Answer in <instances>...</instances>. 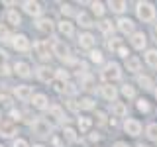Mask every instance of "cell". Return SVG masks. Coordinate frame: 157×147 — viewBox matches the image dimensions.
Returning <instances> with one entry per match:
<instances>
[{
  "label": "cell",
  "mask_w": 157,
  "mask_h": 147,
  "mask_svg": "<svg viewBox=\"0 0 157 147\" xmlns=\"http://www.w3.org/2000/svg\"><path fill=\"white\" fill-rule=\"evenodd\" d=\"M100 75L106 81V85H112V82H116V81L122 78V67L118 65V63H106Z\"/></svg>",
  "instance_id": "1"
},
{
  "label": "cell",
  "mask_w": 157,
  "mask_h": 147,
  "mask_svg": "<svg viewBox=\"0 0 157 147\" xmlns=\"http://www.w3.org/2000/svg\"><path fill=\"white\" fill-rule=\"evenodd\" d=\"M136 14L141 22H153L155 20V8L151 2H137L136 4Z\"/></svg>",
  "instance_id": "2"
},
{
  "label": "cell",
  "mask_w": 157,
  "mask_h": 147,
  "mask_svg": "<svg viewBox=\"0 0 157 147\" xmlns=\"http://www.w3.org/2000/svg\"><path fill=\"white\" fill-rule=\"evenodd\" d=\"M32 130H33V134H36V135L45 137V135L51 134V124H49L45 118H37V120H33Z\"/></svg>",
  "instance_id": "3"
},
{
  "label": "cell",
  "mask_w": 157,
  "mask_h": 147,
  "mask_svg": "<svg viewBox=\"0 0 157 147\" xmlns=\"http://www.w3.org/2000/svg\"><path fill=\"white\" fill-rule=\"evenodd\" d=\"M10 43H12V47L16 49V51H20V53H26V51H29V47H32L28 36H24V33H16Z\"/></svg>",
  "instance_id": "4"
},
{
  "label": "cell",
  "mask_w": 157,
  "mask_h": 147,
  "mask_svg": "<svg viewBox=\"0 0 157 147\" xmlns=\"http://www.w3.org/2000/svg\"><path fill=\"white\" fill-rule=\"evenodd\" d=\"M16 134V122L12 118H2L0 120V135L2 137H12Z\"/></svg>",
  "instance_id": "5"
},
{
  "label": "cell",
  "mask_w": 157,
  "mask_h": 147,
  "mask_svg": "<svg viewBox=\"0 0 157 147\" xmlns=\"http://www.w3.org/2000/svg\"><path fill=\"white\" fill-rule=\"evenodd\" d=\"M33 51H36V55L39 57V59H51V55H53V49L49 47V43L47 41H36L33 43Z\"/></svg>",
  "instance_id": "6"
},
{
  "label": "cell",
  "mask_w": 157,
  "mask_h": 147,
  "mask_svg": "<svg viewBox=\"0 0 157 147\" xmlns=\"http://www.w3.org/2000/svg\"><path fill=\"white\" fill-rule=\"evenodd\" d=\"M51 49H53V55H57L59 59H63V61L71 57V53H69V45L65 41H61V39H55L53 45H51Z\"/></svg>",
  "instance_id": "7"
},
{
  "label": "cell",
  "mask_w": 157,
  "mask_h": 147,
  "mask_svg": "<svg viewBox=\"0 0 157 147\" xmlns=\"http://www.w3.org/2000/svg\"><path fill=\"white\" fill-rule=\"evenodd\" d=\"M14 94H16L18 100L29 102L33 98V90H32V86H28V85H18L16 88H14Z\"/></svg>",
  "instance_id": "8"
},
{
  "label": "cell",
  "mask_w": 157,
  "mask_h": 147,
  "mask_svg": "<svg viewBox=\"0 0 157 147\" xmlns=\"http://www.w3.org/2000/svg\"><path fill=\"white\" fill-rule=\"evenodd\" d=\"M22 8H24V12L28 14V16H33V18H39L41 16V4L39 2H33V0H26V2L22 4Z\"/></svg>",
  "instance_id": "9"
},
{
  "label": "cell",
  "mask_w": 157,
  "mask_h": 147,
  "mask_svg": "<svg viewBox=\"0 0 157 147\" xmlns=\"http://www.w3.org/2000/svg\"><path fill=\"white\" fill-rule=\"evenodd\" d=\"M124 130H126V134L128 135H140L141 134V124L137 120H134V118H128V120L124 122Z\"/></svg>",
  "instance_id": "10"
},
{
  "label": "cell",
  "mask_w": 157,
  "mask_h": 147,
  "mask_svg": "<svg viewBox=\"0 0 157 147\" xmlns=\"http://www.w3.org/2000/svg\"><path fill=\"white\" fill-rule=\"evenodd\" d=\"M36 75H37V78L41 82H51L53 78H55V71H53V69H49L47 65H41V67H37Z\"/></svg>",
  "instance_id": "11"
},
{
  "label": "cell",
  "mask_w": 157,
  "mask_h": 147,
  "mask_svg": "<svg viewBox=\"0 0 157 147\" xmlns=\"http://www.w3.org/2000/svg\"><path fill=\"white\" fill-rule=\"evenodd\" d=\"M32 104H33V108H37V110H49V100H47L45 94H41V92L33 94Z\"/></svg>",
  "instance_id": "12"
},
{
  "label": "cell",
  "mask_w": 157,
  "mask_h": 147,
  "mask_svg": "<svg viewBox=\"0 0 157 147\" xmlns=\"http://www.w3.org/2000/svg\"><path fill=\"white\" fill-rule=\"evenodd\" d=\"M57 29L61 36L65 37H73V33H75V28H73V24L69 22V20H61V22L57 24Z\"/></svg>",
  "instance_id": "13"
},
{
  "label": "cell",
  "mask_w": 157,
  "mask_h": 147,
  "mask_svg": "<svg viewBox=\"0 0 157 147\" xmlns=\"http://www.w3.org/2000/svg\"><path fill=\"white\" fill-rule=\"evenodd\" d=\"M14 73H16L18 77H22V78H28L29 75H32V69H29L28 63L18 61V63H14Z\"/></svg>",
  "instance_id": "14"
},
{
  "label": "cell",
  "mask_w": 157,
  "mask_h": 147,
  "mask_svg": "<svg viewBox=\"0 0 157 147\" xmlns=\"http://www.w3.org/2000/svg\"><path fill=\"white\" fill-rule=\"evenodd\" d=\"M118 29H120V32L122 33H132V36H134V22H132V20L130 18H120V20H118Z\"/></svg>",
  "instance_id": "15"
},
{
  "label": "cell",
  "mask_w": 157,
  "mask_h": 147,
  "mask_svg": "<svg viewBox=\"0 0 157 147\" xmlns=\"http://www.w3.org/2000/svg\"><path fill=\"white\" fill-rule=\"evenodd\" d=\"M36 26H37L39 32H43V33H53V29H55V26H53V22L49 18H39Z\"/></svg>",
  "instance_id": "16"
},
{
  "label": "cell",
  "mask_w": 157,
  "mask_h": 147,
  "mask_svg": "<svg viewBox=\"0 0 157 147\" xmlns=\"http://www.w3.org/2000/svg\"><path fill=\"white\" fill-rule=\"evenodd\" d=\"M145 43H147V37H145V33H144V32H136L134 36H132V47H136V49H144V47H145Z\"/></svg>",
  "instance_id": "17"
},
{
  "label": "cell",
  "mask_w": 157,
  "mask_h": 147,
  "mask_svg": "<svg viewBox=\"0 0 157 147\" xmlns=\"http://www.w3.org/2000/svg\"><path fill=\"white\" fill-rule=\"evenodd\" d=\"M94 41H96V39L92 37L90 33H81V36H78V45H81L82 49H90V51H92Z\"/></svg>",
  "instance_id": "18"
},
{
  "label": "cell",
  "mask_w": 157,
  "mask_h": 147,
  "mask_svg": "<svg viewBox=\"0 0 157 147\" xmlns=\"http://www.w3.org/2000/svg\"><path fill=\"white\" fill-rule=\"evenodd\" d=\"M100 92H102V96H104L106 100H110V102H116V96H118V90H116V86H112V85H102Z\"/></svg>",
  "instance_id": "19"
},
{
  "label": "cell",
  "mask_w": 157,
  "mask_h": 147,
  "mask_svg": "<svg viewBox=\"0 0 157 147\" xmlns=\"http://www.w3.org/2000/svg\"><path fill=\"white\" fill-rule=\"evenodd\" d=\"M77 22H78V26H81V28H92V26H94L92 18L88 16L86 12H78L77 14Z\"/></svg>",
  "instance_id": "20"
},
{
  "label": "cell",
  "mask_w": 157,
  "mask_h": 147,
  "mask_svg": "<svg viewBox=\"0 0 157 147\" xmlns=\"http://www.w3.org/2000/svg\"><path fill=\"white\" fill-rule=\"evenodd\" d=\"M6 22L10 24V26H20L22 24V18H20V14H18V10H8L6 12Z\"/></svg>",
  "instance_id": "21"
},
{
  "label": "cell",
  "mask_w": 157,
  "mask_h": 147,
  "mask_svg": "<svg viewBox=\"0 0 157 147\" xmlns=\"http://www.w3.org/2000/svg\"><path fill=\"white\" fill-rule=\"evenodd\" d=\"M126 69H128L130 73H137V71L141 69V61H140L137 57H128V59H126Z\"/></svg>",
  "instance_id": "22"
},
{
  "label": "cell",
  "mask_w": 157,
  "mask_h": 147,
  "mask_svg": "<svg viewBox=\"0 0 157 147\" xmlns=\"http://www.w3.org/2000/svg\"><path fill=\"white\" fill-rule=\"evenodd\" d=\"M112 114L118 116V118L128 116V106L124 104V102H114V104H112Z\"/></svg>",
  "instance_id": "23"
},
{
  "label": "cell",
  "mask_w": 157,
  "mask_h": 147,
  "mask_svg": "<svg viewBox=\"0 0 157 147\" xmlns=\"http://www.w3.org/2000/svg\"><path fill=\"white\" fill-rule=\"evenodd\" d=\"M49 114L55 118L57 122H67V116H65V112H63L61 106H49Z\"/></svg>",
  "instance_id": "24"
},
{
  "label": "cell",
  "mask_w": 157,
  "mask_h": 147,
  "mask_svg": "<svg viewBox=\"0 0 157 147\" xmlns=\"http://www.w3.org/2000/svg\"><path fill=\"white\" fill-rule=\"evenodd\" d=\"M98 28H100V32L106 33V36H110V33L114 32V24H112V20H102V22L98 24Z\"/></svg>",
  "instance_id": "25"
},
{
  "label": "cell",
  "mask_w": 157,
  "mask_h": 147,
  "mask_svg": "<svg viewBox=\"0 0 157 147\" xmlns=\"http://www.w3.org/2000/svg\"><path fill=\"white\" fill-rule=\"evenodd\" d=\"M108 6H110L112 12L122 14V12L126 10V2H122V0H110V2H108Z\"/></svg>",
  "instance_id": "26"
},
{
  "label": "cell",
  "mask_w": 157,
  "mask_h": 147,
  "mask_svg": "<svg viewBox=\"0 0 157 147\" xmlns=\"http://www.w3.org/2000/svg\"><path fill=\"white\" fill-rule=\"evenodd\" d=\"M137 82H140V86L144 88V90H151L155 85H153V81H151L149 77H145V75H141V77H137Z\"/></svg>",
  "instance_id": "27"
},
{
  "label": "cell",
  "mask_w": 157,
  "mask_h": 147,
  "mask_svg": "<svg viewBox=\"0 0 157 147\" xmlns=\"http://www.w3.org/2000/svg\"><path fill=\"white\" fill-rule=\"evenodd\" d=\"M145 63L149 67H157V51L155 49H149V51L145 53Z\"/></svg>",
  "instance_id": "28"
},
{
  "label": "cell",
  "mask_w": 157,
  "mask_h": 147,
  "mask_svg": "<svg viewBox=\"0 0 157 147\" xmlns=\"http://www.w3.org/2000/svg\"><path fill=\"white\" fill-rule=\"evenodd\" d=\"M12 33H10V29L6 28V26H2V24H0V41L2 43H8V41H12Z\"/></svg>",
  "instance_id": "29"
},
{
  "label": "cell",
  "mask_w": 157,
  "mask_h": 147,
  "mask_svg": "<svg viewBox=\"0 0 157 147\" xmlns=\"http://www.w3.org/2000/svg\"><path fill=\"white\" fill-rule=\"evenodd\" d=\"M90 124H92V120H90V118H86V116H81V118H78V130H81L82 134H85V131H88Z\"/></svg>",
  "instance_id": "30"
},
{
  "label": "cell",
  "mask_w": 157,
  "mask_h": 147,
  "mask_svg": "<svg viewBox=\"0 0 157 147\" xmlns=\"http://www.w3.org/2000/svg\"><path fill=\"white\" fill-rule=\"evenodd\" d=\"M63 139H67V141H77V131L73 130V127H65L63 130Z\"/></svg>",
  "instance_id": "31"
},
{
  "label": "cell",
  "mask_w": 157,
  "mask_h": 147,
  "mask_svg": "<svg viewBox=\"0 0 157 147\" xmlns=\"http://www.w3.org/2000/svg\"><path fill=\"white\" fill-rule=\"evenodd\" d=\"M145 134H147V137H149L151 141H157V124H149L147 130H145Z\"/></svg>",
  "instance_id": "32"
},
{
  "label": "cell",
  "mask_w": 157,
  "mask_h": 147,
  "mask_svg": "<svg viewBox=\"0 0 157 147\" xmlns=\"http://www.w3.org/2000/svg\"><path fill=\"white\" fill-rule=\"evenodd\" d=\"M78 106H81V110H92V108H94V100H92V98H82V100L78 102Z\"/></svg>",
  "instance_id": "33"
},
{
  "label": "cell",
  "mask_w": 157,
  "mask_h": 147,
  "mask_svg": "<svg viewBox=\"0 0 157 147\" xmlns=\"http://www.w3.org/2000/svg\"><path fill=\"white\" fill-rule=\"evenodd\" d=\"M90 8H92V12L96 14V16H102V14H104V4L102 2H90Z\"/></svg>",
  "instance_id": "34"
},
{
  "label": "cell",
  "mask_w": 157,
  "mask_h": 147,
  "mask_svg": "<svg viewBox=\"0 0 157 147\" xmlns=\"http://www.w3.org/2000/svg\"><path fill=\"white\" fill-rule=\"evenodd\" d=\"M120 47H122V39H118V37H112L110 41H108V49H110V51H118Z\"/></svg>",
  "instance_id": "35"
},
{
  "label": "cell",
  "mask_w": 157,
  "mask_h": 147,
  "mask_svg": "<svg viewBox=\"0 0 157 147\" xmlns=\"http://www.w3.org/2000/svg\"><path fill=\"white\" fill-rule=\"evenodd\" d=\"M55 77H57L61 82H67V81H69V73L65 71V69H55Z\"/></svg>",
  "instance_id": "36"
},
{
  "label": "cell",
  "mask_w": 157,
  "mask_h": 147,
  "mask_svg": "<svg viewBox=\"0 0 157 147\" xmlns=\"http://www.w3.org/2000/svg\"><path fill=\"white\" fill-rule=\"evenodd\" d=\"M122 94H124L126 98H134V96H136V90H134V86H130V85H124V86H122Z\"/></svg>",
  "instance_id": "37"
},
{
  "label": "cell",
  "mask_w": 157,
  "mask_h": 147,
  "mask_svg": "<svg viewBox=\"0 0 157 147\" xmlns=\"http://www.w3.org/2000/svg\"><path fill=\"white\" fill-rule=\"evenodd\" d=\"M137 110L140 112H149V102H147L145 98H140V100H137Z\"/></svg>",
  "instance_id": "38"
},
{
  "label": "cell",
  "mask_w": 157,
  "mask_h": 147,
  "mask_svg": "<svg viewBox=\"0 0 157 147\" xmlns=\"http://www.w3.org/2000/svg\"><path fill=\"white\" fill-rule=\"evenodd\" d=\"M90 61H92V63H102V53L92 49V51H90Z\"/></svg>",
  "instance_id": "39"
},
{
  "label": "cell",
  "mask_w": 157,
  "mask_h": 147,
  "mask_svg": "<svg viewBox=\"0 0 157 147\" xmlns=\"http://www.w3.org/2000/svg\"><path fill=\"white\" fill-rule=\"evenodd\" d=\"M65 92H67V94H75V92H77V86L73 85V82H65Z\"/></svg>",
  "instance_id": "40"
},
{
  "label": "cell",
  "mask_w": 157,
  "mask_h": 147,
  "mask_svg": "<svg viewBox=\"0 0 157 147\" xmlns=\"http://www.w3.org/2000/svg\"><path fill=\"white\" fill-rule=\"evenodd\" d=\"M14 147H29V143L22 137H18V139H14Z\"/></svg>",
  "instance_id": "41"
},
{
  "label": "cell",
  "mask_w": 157,
  "mask_h": 147,
  "mask_svg": "<svg viewBox=\"0 0 157 147\" xmlns=\"http://www.w3.org/2000/svg\"><path fill=\"white\" fill-rule=\"evenodd\" d=\"M96 122L98 124H106V114L104 112H96Z\"/></svg>",
  "instance_id": "42"
},
{
  "label": "cell",
  "mask_w": 157,
  "mask_h": 147,
  "mask_svg": "<svg viewBox=\"0 0 157 147\" xmlns=\"http://www.w3.org/2000/svg\"><path fill=\"white\" fill-rule=\"evenodd\" d=\"M118 55L124 57V59H128V55H130V53H128V49H126V47H120V49H118Z\"/></svg>",
  "instance_id": "43"
},
{
  "label": "cell",
  "mask_w": 157,
  "mask_h": 147,
  "mask_svg": "<svg viewBox=\"0 0 157 147\" xmlns=\"http://www.w3.org/2000/svg\"><path fill=\"white\" fill-rule=\"evenodd\" d=\"M67 106L71 108V110H78V108H81V106H78V104H77L75 100H69V104H67Z\"/></svg>",
  "instance_id": "44"
},
{
  "label": "cell",
  "mask_w": 157,
  "mask_h": 147,
  "mask_svg": "<svg viewBox=\"0 0 157 147\" xmlns=\"http://www.w3.org/2000/svg\"><path fill=\"white\" fill-rule=\"evenodd\" d=\"M53 145H55V147H65V145H63V141L59 139V137H53Z\"/></svg>",
  "instance_id": "45"
},
{
  "label": "cell",
  "mask_w": 157,
  "mask_h": 147,
  "mask_svg": "<svg viewBox=\"0 0 157 147\" xmlns=\"http://www.w3.org/2000/svg\"><path fill=\"white\" fill-rule=\"evenodd\" d=\"M61 12H63V14H71V6H69V4H65V6H61Z\"/></svg>",
  "instance_id": "46"
},
{
  "label": "cell",
  "mask_w": 157,
  "mask_h": 147,
  "mask_svg": "<svg viewBox=\"0 0 157 147\" xmlns=\"http://www.w3.org/2000/svg\"><path fill=\"white\" fill-rule=\"evenodd\" d=\"M10 116H12V120H14V122L20 120V112H16V110H14V112H10Z\"/></svg>",
  "instance_id": "47"
},
{
  "label": "cell",
  "mask_w": 157,
  "mask_h": 147,
  "mask_svg": "<svg viewBox=\"0 0 157 147\" xmlns=\"http://www.w3.org/2000/svg\"><path fill=\"white\" fill-rule=\"evenodd\" d=\"M114 147H130V145H128V143H124V141H116V143H114Z\"/></svg>",
  "instance_id": "48"
},
{
  "label": "cell",
  "mask_w": 157,
  "mask_h": 147,
  "mask_svg": "<svg viewBox=\"0 0 157 147\" xmlns=\"http://www.w3.org/2000/svg\"><path fill=\"white\" fill-rule=\"evenodd\" d=\"M33 147H45V145H41V143H37V145H33Z\"/></svg>",
  "instance_id": "49"
},
{
  "label": "cell",
  "mask_w": 157,
  "mask_h": 147,
  "mask_svg": "<svg viewBox=\"0 0 157 147\" xmlns=\"http://www.w3.org/2000/svg\"><path fill=\"white\" fill-rule=\"evenodd\" d=\"M155 98H157V88H155Z\"/></svg>",
  "instance_id": "50"
},
{
  "label": "cell",
  "mask_w": 157,
  "mask_h": 147,
  "mask_svg": "<svg viewBox=\"0 0 157 147\" xmlns=\"http://www.w3.org/2000/svg\"><path fill=\"white\" fill-rule=\"evenodd\" d=\"M140 147H149V145H140Z\"/></svg>",
  "instance_id": "51"
},
{
  "label": "cell",
  "mask_w": 157,
  "mask_h": 147,
  "mask_svg": "<svg viewBox=\"0 0 157 147\" xmlns=\"http://www.w3.org/2000/svg\"><path fill=\"white\" fill-rule=\"evenodd\" d=\"M0 120H2V112H0Z\"/></svg>",
  "instance_id": "52"
},
{
  "label": "cell",
  "mask_w": 157,
  "mask_h": 147,
  "mask_svg": "<svg viewBox=\"0 0 157 147\" xmlns=\"http://www.w3.org/2000/svg\"><path fill=\"white\" fill-rule=\"evenodd\" d=\"M155 33H157V28H155Z\"/></svg>",
  "instance_id": "53"
},
{
  "label": "cell",
  "mask_w": 157,
  "mask_h": 147,
  "mask_svg": "<svg viewBox=\"0 0 157 147\" xmlns=\"http://www.w3.org/2000/svg\"><path fill=\"white\" fill-rule=\"evenodd\" d=\"M0 147H2V145H0Z\"/></svg>",
  "instance_id": "54"
}]
</instances>
